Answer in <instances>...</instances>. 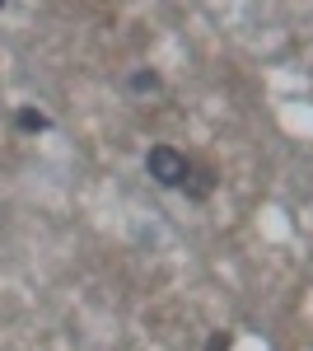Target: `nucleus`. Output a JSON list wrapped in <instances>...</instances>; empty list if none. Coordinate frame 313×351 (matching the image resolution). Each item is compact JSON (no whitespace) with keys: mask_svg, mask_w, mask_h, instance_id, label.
I'll return each mask as SVG.
<instances>
[{"mask_svg":"<svg viewBox=\"0 0 313 351\" xmlns=\"http://www.w3.org/2000/svg\"><path fill=\"white\" fill-rule=\"evenodd\" d=\"M206 351H229V337H225V332H210V337H206Z\"/></svg>","mask_w":313,"mask_h":351,"instance_id":"20e7f679","label":"nucleus"},{"mask_svg":"<svg viewBox=\"0 0 313 351\" xmlns=\"http://www.w3.org/2000/svg\"><path fill=\"white\" fill-rule=\"evenodd\" d=\"M14 127H19V132H52V117H47V112L42 108H19L14 112Z\"/></svg>","mask_w":313,"mask_h":351,"instance_id":"f03ea898","label":"nucleus"},{"mask_svg":"<svg viewBox=\"0 0 313 351\" xmlns=\"http://www.w3.org/2000/svg\"><path fill=\"white\" fill-rule=\"evenodd\" d=\"M145 173L155 178L159 188H187L192 164H187V155L173 150V145H150V150H145Z\"/></svg>","mask_w":313,"mask_h":351,"instance_id":"f257e3e1","label":"nucleus"},{"mask_svg":"<svg viewBox=\"0 0 313 351\" xmlns=\"http://www.w3.org/2000/svg\"><path fill=\"white\" fill-rule=\"evenodd\" d=\"M131 94H155L159 89V71H131Z\"/></svg>","mask_w":313,"mask_h":351,"instance_id":"7ed1b4c3","label":"nucleus"}]
</instances>
